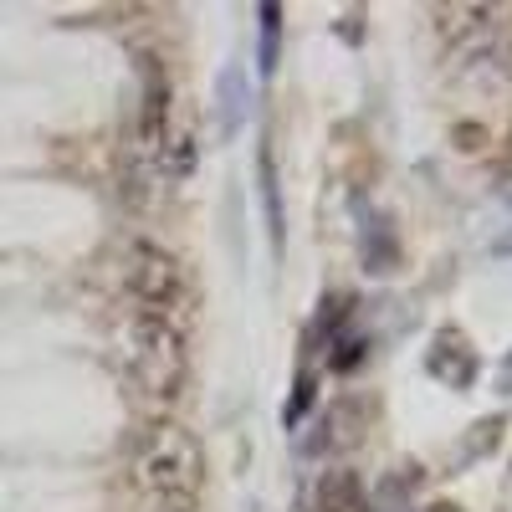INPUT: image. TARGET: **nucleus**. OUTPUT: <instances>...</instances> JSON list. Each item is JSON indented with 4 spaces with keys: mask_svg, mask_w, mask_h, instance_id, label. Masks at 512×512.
<instances>
[{
    "mask_svg": "<svg viewBox=\"0 0 512 512\" xmlns=\"http://www.w3.org/2000/svg\"><path fill=\"white\" fill-rule=\"evenodd\" d=\"M436 512H456V507H436Z\"/></svg>",
    "mask_w": 512,
    "mask_h": 512,
    "instance_id": "nucleus-15",
    "label": "nucleus"
},
{
    "mask_svg": "<svg viewBox=\"0 0 512 512\" xmlns=\"http://www.w3.org/2000/svg\"><path fill=\"white\" fill-rule=\"evenodd\" d=\"M492 251H497V256H512V231H507L502 241H492Z\"/></svg>",
    "mask_w": 512,
    "mask_h": 512,
    "instance_id": "nucleus-13",
    "label": "nucleus"
},
{
    "mask_svg": "<svg viewBox=\"0 0 512 512\" xmlns=\"http://www.w3.org/2000/svg\"><path fill=\"white\" fill-rule=\"evenodd\" d=\"M328 349H333V354H328V369L349 374V369L369 354V338H364V333H349V328H338V333L328 338Z\"/></svg>",
    "mask_w": 512,
    "mask_h": 512,
    "instance_id": "nucleus-11",
    "label": "nucleus"
},
{
    "mask_svg": "<svg viewBox=\"0 0 512 512\" xmlns=\"http://www.w3.org/2000/svg\"><path fill=\"white\" fill-rule=\"evenodd\" d=\"M502 384H507V390H512V359H507V369H502Z\"/></svg>",
    "mask_w": 512,
    "mask_h": 512,
    "instance_id": "nucleus-14",
    "label": "nucleus"
},
{
    "mask_svg": "<svg viewBox=\"0 0 512 512\" xmlns=\"http://www.w3.org/2000/svg\"><path fill=\"white\" fill-rule=\"evenodd\" d=\"M139 487L164 507V512H190L205 492V451L190 431H180V425H154V431L144 436L139 446Z\"/></svg>",
    "mask_w": 512,
    "mask_h": 512,
    "instance_id": "nucleus-2",
    "label": "nucleus"
},
{
    "mask_svg": "<svg viewBox=\"0 0 512 512\" xmlns=\"http://www.w3.org/2000/svg\"><path fill=\"white\" fill-rule=\"evenodd\" d=\"M318 512H369V487L359 472H323L318 477Z\"/></svg>",
    "mask_w": 512,
    "mask_h": 512,
    "instance_id": "nucleus-7",
    "label": "nucleus"
},
{
    "mask_svg": "<svg viewBox=\"0 0 512 512\" xmlns=\"http://www.w3.org/2000/svg\"><path fill=\"white\" fill-rule=\"evenodd\" d=\"M246 108H251L246 72H241V67H226V72H221V134H226V139H236V134H241Z\"/></svg>",
    "mask_w": 512,
    "mask_h": 512,
    "instance_id": "nucleus-8",
    "label": "nucleus"
},
{
    "mask_svg": "<svg viewBox=\"0 0 512 512\" xmlns=\"http://www.w3.org/2000/svg\"><path fill=\"white\" fill-rule=\"evenodd\" d=\"M118 354L139 395L154 405H175L185 379H190V354H185V328L159 313H128L118 328Z\"/></svg>",
    "mask_w": 512,
    "mask_h": 512,
    "instance_id": "nucleus-1",
    "label": "nucleus"
},
{
    "mask_svg": "<svg viewBox=\"0 0 512 512\" xmlns=\"http://www.w3.org/2000/svg\"><path fill=\"white\" fill-rule=\"evenodd\" d=\"M123 287L134 297L139 313H159V318H175L185 313L190 303V282H185V267L175 251H164L154 241H128L123 251Z\"/></svg>",
    "mask_w": 512,
    "mask_h": 512,
    "instance_id": "nucleus-3",
    "label": "nucleus"
},
{
    "mask_svg": "<svg viewBox=\"0 0 512 512\" xmlns=\"http://www.w3.org/2000/svg\"><path fill=\"white\" fill-rule=\"evenodd\" d=\"M256 169H262V205H267V236H272V246H282V195H277V164H272V149H262V159H256Z\"/></svg>",
    "mask_w": 512,
    "mask_h": 512,
    "instance_id": "nucleus-10",
    "label": "nucleus"
},
{
    "mask_svg": "<svg viewBox=\"0 0 512 512\" xmlns=\"http://www.w3.org/2000/svg\"><path fill=\"white\" fill-rule=\"evenodd\" d=\"M425 369H431V379L451 384V390H472L482 359H477V349H472V344H466V333H461V328H441V333L431 338Z\"/></svg>",
    "mask_w": 512,
    "mask_h": 512,
    "instance_id": "nucleus-5",
    "label": "nucleus"
},
{
    "mask_svg": "<svg viewBox=\"0 0 512 512\" xmlns=\"http://www.w3.org/2000/svg\"><path fill=\"white\" fill-rule=\"evenodd\" d=\"M256 21H262V36H256V67H262V77H272L277 52H282V6H262Z\"/></svg>",
    "mask_w": 512,
    "mask_h": 512,
    "instance_id": "nucleus-9",
    "label": "nucleus"
},
{
    "mask_svg": "<svg viewBox=\"0 0 512 512\" xmlns=\"http://www.w3.org/2000/svg\"><path fill=\"white\" fill-rule=\"evenodd\" d=\"M359 251H364V272H395V262H400V241H395V231H390V221L379 216V210H359Z\"/></svg>",
    "mask_w": 512,
    "mask_h": 512,
    "instance_id": "nucleus-6",
    "label": "nucleus"
},
{
    "mask_svg": "<svg viewBox=\"0 0 512 512\" xmlns=\"http://www.w3.org/2000/svg\"><path fill=\"white\" fill-rule=\"evenodd\" d=\"M139 144L144 154L169 149V72L159 57H144L139 67Z\"/></svg>",
    "mask_w": 512,
    "mask_h": 512,
    "instance_id": "nucleus-4",
    "label": "nucleus"
},
{
    "mask_svg": "<svg viewBox=\"0 0 512 512\" xmlns=\"http://www.w3.org/2000/svg\"><path fill=\"white\" fill-rule=\"evenodd\" d=\"M313 395H318V390H313V374L303 369V374H297V390H292V405L282 410V425H297V420H303L308 405H313Z\"/></svg>",
    "mask_w": 512,
    "mask_h": 512,
    "instance_id": "nucleus-12",
    "label": "nucleus"
}]
</instances>
